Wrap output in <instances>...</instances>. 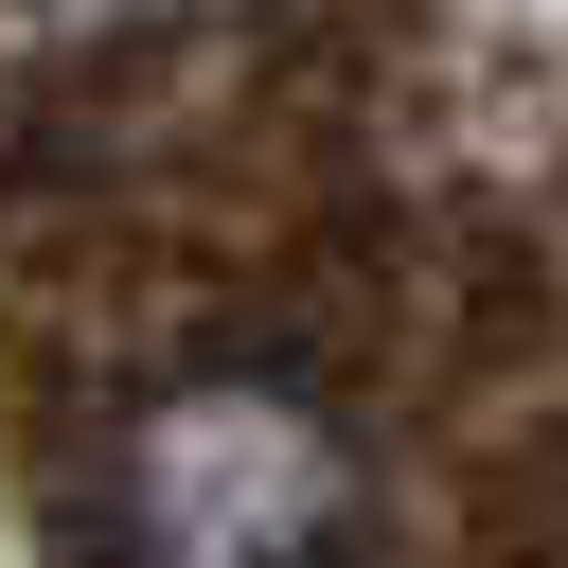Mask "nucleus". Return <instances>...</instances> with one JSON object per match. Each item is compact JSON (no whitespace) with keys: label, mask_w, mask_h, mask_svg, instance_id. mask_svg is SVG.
Here are the masks:
<instances>
[{"label":"nucleus","mask_w":568,"mask_h":568,"mask_svg":"<svg viewBox=\"0 0 568 568\" xmlns=\"http://www.w3.org/2000/svg\"><path fill=\"white\" fill-rule=\"evenodd\" d=\"M106 568H373V444L302 373H178L106 426Z\"/></svg>","instance_id":"1"}]
</instances>
